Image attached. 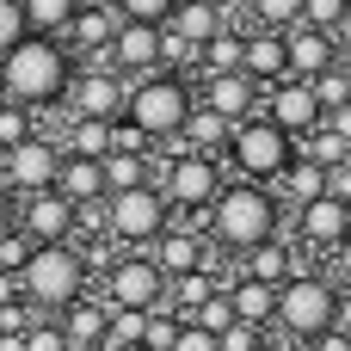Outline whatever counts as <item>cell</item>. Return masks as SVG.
Returning <instances> with one entry per match:
<instances>
[{"instance_id":"94428289","label":"cell","mask_w":351,"mask_h":351,"mask_svg":"<svg viewBox=\"0 0 351 351\" xmlns=\"http://www.w3.org/2000/svg\"><path fill=\"white\" fill-rule=\"evenodd\" d=\"M346 160H351V154H346Z\"/></svg>"},{"instance_id":"9c48e42d","label":"cell","mask_w":351,"mask_h":351,"mask_svg":"<svg viewBox=\"0 0 351 351\" xmlns=\"http://www.w3.org/2000/svg\"><path fill=\"white\" fill-rule=\"evenodd\" d=\"M105 284H99V302L105 308H167V278H160V265L148 259V253H117L105 271H99Z\"/></svg>"},{"instance_id":"f6af8a7d","label":"cell","mask_w":351,"mask_h":351,"mask_svg":"<svg viewBox=\"0 0 351 351\" xmlns=\"http://www.w3.org/2000/svg\"><path fill=\"white\" fill-rule=\"evenodd\" d=\"M327 278H333L339 290H351V234L333 247V253H327Z\"/></svg>"},{"instance_id":"d4e9b609","label":"cell","mask_w":351,"mask_h":351,"mask_svg":"<svg viewBox=\"0 0 351 351\" xmlns=\"http://www.w3.org/2000/svg\"><path fill=\"white\" fill-rule=\"evenodd\" d=\"M49 321L62 327V339H68L74 351H86V346H105V302H99L93 290H86L80 302H68L62 315H49Z\"/></svg>"},{"instance_id":"484cf974","label":"cell","mask_w":351,"mask_h":351,"mask_svg":"<svg viewBox=\"0 0 351 351\" xmlns=\"http://www.w3.org/2000/svg\"><path fill=\"white\" fill-rule=\"evenodd\" d=\"M56 191H62L68 204H99V197H105V167H99V160H80V154H62Z\"/></svg>"},{"instance_id":"816d5d0a","label":"cell","mask_w":351,"mask_h":351,"mask_svg":"<svg viewBox=\"0 0 351 351\" xmlns=\"http://www.w3.org/2000/svg\"><path fill=\"white\" fill-rule=\"evenodd\" d=\"M12 210H19V197H12L6 179H0V228H12Z\"/></svg>"},{"instance_id":"cb8c5ba5","label":"cell","mask_w":351,"mask_h":351,"mask_svg":"<svg viewBox=\"0 0 351 351\" xmlns=\"http://www.w3.org/2000/svg\"><path fill=\"white\" fill-rule=\"evenodd\" d=\"M228 19H234V12H222L216 0H179V6H173V19H167V31H173V37H185L191 49H204Z\"/></svg>"},{"instance_id":"b9f144b4","label":"cell","mask_w":351,"mask_h":351,"mask_svg":"<svg viewBox=\"0 0 351 351\" xmlns=\"http://www.w3.org/2000/svg\"><path fill=\"white\" fill-rule=\"evenodd\" d=\"M19 37H31V31H25V6H19V0H0V56H6Z\"/></svg>"},{"instance_id":"ffe728a7","label":"cell","mask_w":351,"mask_h":351,"mask_svg":"<svg viewBox=\"0 0 351 351\" xmlns=\"http://www.w3.org/2000/svg\"><path fill=\"white\" fill-rule=\"evenodd\" d=\"M284 49H290V74H296V80H315V74H327V68L339 62L333 31H308V25H290V31H284Z\"/></svg>"},{"instance_id":"f35d334b","label":"cell","mask_w":351,"mask_h":351,"mask_svg":"<svg viewBox=\"0 0 351 351\" xmlns=\"http://www.w3.org/2000/svg\"><path fill=\"white\" fill-rule=\"evenodd\" d=\"M346 19V0H302V19L296 25H308V31H333Z\"/></svg>"},{"instance_id":"9f6ffc18","label":"cell","mask_w":351,"mask_h":351,"mask_svg":"<svg viewBox=\"0 0 351 351\" xmlns=\"http://www.w3.org/2000/svg\"><path fill=\"white\" fill-rule=\"evenodd\" d=\"M105 351H148V346H105Z\"/></svg>"},{"instance_id":"d6986e66","label":"cell","mask_w":351,"mask_h":351,"mask_svg":"<svg viewBox=\"0 0 351 351\" xmlns=\"http://www.w3.org/2000/svg\"><path fill=\"white\" fill-rule=\"evenodd\" d=\"M302 271V247L290 241V234H271V241H259V247H247L241 253V278H253V284H290Z\"/></svg>"},{"instance_id":"7dc6e473","label":"cell","mask_w":351,"mask_h":351,"mask_svg":"<svg viewBox=\"0 0 351 351\" xmlns=\"http://www.w3.org/2000/svg\"><path fill=\"white\" fill-rule=\"evenodd\" d=\"M327 197H339V204H351V160H339V167H327Z\"/></svg>"},{"instance_id":"60d3db41","label":"cell","mask_w":351,"mask_h":351,"mask_svg":"<svg viewBox=\"0 0 351 351\" xmlns=\"http://www.w3.org/2000/svg\"><path fill=\"white\" fill-rule=\"evenodd\" d=\"M25 259H31V241L19 234V228H0V271H25Z\"/></svg>"},{"instance_id":"f907efd6","label":"cell","mask_w":351,"mask_h":351,"mask_svg":"<svg viewBox=\"0 0 351 351\" xmlns=\"http://www.w3.org/2000/svg\"><path fill=\"white\" fill-rule=\"evenodd\" d=\"M12 302H19V278H12V271H0V308H12Z\"/></svg>"},{"instance_id":"ab89813d","label":"cell","mask_w":351,"mask_h":351,"mask_svg":"<svg viewBox=\"0 0 351 351\" xmlns=\"http://www.w3.org/2000/svg\"><path fill=\"white\" fill-rule=\"evenodd\" d=\"M228 321H234V308H228V290H216V296H210V302L191 315V327H204V333H222Z\"/></svg>"},{"instance_id":"74e56055","label":"cell","mask_w":351,"mask_h":351,"mask_svg":"<svg viewBox=\"0 0 351 351\" xmlns=\"http://www.w3.org/2000/svg\"><path fill=\"white\" fill-rule=\"evenodd\" d=\"M179 327H185V321H179L173 308H148V327H142V346H148V351H173V339H179Z\"/></svg>"},{"instance_id":"4fadbf2b","label":"cell","mask_w":351,"mask_h":351,"mask_svg":"<svg viewBox=\"0 0 351 351\" xmlns=\"http://www.w3.org/2000/svg\"><path fill=\"white\" fill-rule=\"evenodd\" d=\"M191 93H197V105L204 111H216V117H228V123H247V117H259V99H265V86L253 80V74H191Z\"/></svg>"},{"instance_id":"ba28073f","label":"cell","mask_w":351,"mask_h":351,"mask_svg":"<svg viewBox=\"0 0 351 351\" xmlns=\"http://www.w3.org/2000/svg\"><path fill=\"white\" fill-rule=\"evenodd\" d=\"M167 222H173V210H167V197L154 185H136V191H111L105 197V234L123 253H148Z\"/></svg>"},{"instance_id":"d590c367","label":"cell","mask_w":351,"mask_h":351,"mask_svg":"<svg viewBox=\"0 0 351 351\" xmlns=\"http://www.w3.org/2000/svg\"><path fill=\"white\" fill-rule=\"evenodd\" d=\"M308 86H315V99H321V117H327V111H346V105H351V80L339 74V62H333L327 74H315Z\"/></svg>"},{"instance_id":"603a6c76","label":"cell","mask_w":351,"mask_h":351,"mask_svg":"<svg viewBox=\"0 0 351 351\" xmlns=\"http://www.w3.org/2000/svg\"><path fill=\"white\" fill-rule=\"evenodd\" d=\"M222 290H228V308H234V321H247V327L271 333V315H278V290H271V284H253V278H241V271H234Z\"/></svg>"},{"instance_id":"11a10c76","label":"cell","mask_w":351,"mask_h":351,"mask_svg":"<svg viewBox=\"0 0 351 351\" xmlns=\"http://www.w3.org/2000/svg\"><path fill=\"white\" fill-rule=\"evenodd\" d=\"M339 74H346V80H351V56H339Z\"/></svg>"},{"instance_id":"836d02e7","label":"cell","mask_w":351,"mask_h":351,"mask_svg":"<svg viewBox=\"0 0 351 351\" xmlns=\"http://www.w3.org/2000/svg\"><path fill=\"white\" fill-rule=\"evenodd\" d=\"M148 315L142 308H105V346H142Z\"/></svg>"},{"instance_id":"c3c4849f","label":"cell","mask_w":351,"mask_h":351,"mask_svg":"<svg viewBox=\"0 0 351 351\" xmlns=\"http://www.w3.org/2000/svg\"><path fill=\"white\" fill-rule=\"evenodd\" d=\"M296 351H351V339L339 333V327H327V333H315L308 346H296Z\"/></svg>"},{"instance_id":"8fae6325","label":"cell","mask_w":351,"mask_h":351,"mask_svg":"<svg viewBox=\"0 0 351 351\" xmlns=\"http://www.w3.org/2000/svg\"><path fill=\"white\" fill-rule=\"evenodd\" d=\"M123 99H130V80L111 74V62H74L62 111L68 117H123Z\"/></svg>"},{"instance_id":"f1b7e54d","label":"cell","mask_w":351,"mask_h":351,"mask_svg":"<svg viewBox=\"0 0 351 351\" xmlns=\"http://www.w3.org/2000/svg\"><path fill=\"white\" fill-rule=\"evenodd\" d=\"M216 290H222V278H216L210 265H204V271H185V278H167V308H173L179 321H191Z\"/></svg>"},{"instance_id":"7c38bea8","label":"cell","mask_w":351,"mask_h":351,"mask_svg":"<svg viewBox=\"0 0 351 351\" xmlns=\"http://www.w3.org/2000/svg\"><path fill=\"white\" fill-rule=\"evenodd\" d=\"M351 234V204H339V197H315V204H302V210H290V241L302 247V253H333L339 241Z\"/></svg>"},{"instance_id":"83f0119b","label":"cell","mask_w":351,"mask_h":351,"mask_svg":"<svg viewBox=\"0 0 351 351\" xmlns=\"http://www.w3.org/2000/svg\"><path fill=\"white\" fill-rule=\"evenodd\" d=\"M241 56H247V25H241V19H228V25L197 49V74H234V68H241Z\"/></svg>"},{"instance_id":"d6a6232c","label":"cell","mask_w":351,"mask_h":351,"mask_svg":"<svg viewBox=\"0 0 351 351\" xmlns=\"http://www.w3.org/2000/svg\"><path fill=\"white\" fill-rule=\"evenodd\" d=\"M302 19V0H241V25H259V31H290Z\"/></svg>"},{"instance_id":"277c9868","label":"cell","mask_w":351,"mask_h":351,"mask_svg":"<svg viewBox=\"0 0 351 351\" xmlns=\"http://www.w3.org/2000/svg\"><path fill=\"white\" fill-rule=\"evenodd\" d=\"M222 185H228V167H222V160H210V154H185V148H173V142L154 148V191L167 197L173 216L204 222V210L216 204Z\"/></svg>"},{"instance_id":"44dd1931","label":"cell","mask_w":351,"mask_h":351,"mask_svg":"<svg viewBox=\"0 0 351 351\" xmlns=\"http://www.w3.org/2000/svg\"><path fill=\"white\" fill-rule=\"evenodd\" d=\"M241 74H253L259 86L284 80V74H290V49H284V31H259V25H247V56H241Z\"/></svg>"},{"instance_id":"7bdbcfd3","label":"cell","mask_w":351,"mask_h":351,"mask_svg":"<svg viewBox=\"0 0 351 351\" xmlns=\"http://www.w3.org/2000/svg\"><path fill=\"white\" fill-rule=\"evenodd\" d=\"M25 351H74V346H68V339H62V327H56V321L43 315V321H37L31 333H25Z\"/></svg>"},{"instance_id":"30bf717a","label":"cell","mask_w":351,"mask_h":351,"mask_svg":"<svg viewBox=\"0 0 351 351\" xmlns=\"http://www.w3.org/2000/svg\"><path fill=\"white\" fill-rule=\"evenodd\" d=\"M56 167H62V142H56L49 130H37V136H25V142L0 148V179H6V191H12V197L49 191V185H56Z\"/></svg>"},{"instance_id":"7a4b0ae2","label":"cell","mask_w":351,"mask_h":351,"mask_svg":"<svg viewBox=\"0 0 351 351\" xmlns=\"http://www.w3.org/2000/svg\"><path fill=\"white\" fill-rule=\"evenodd\" d=\"M68 80H74V56H68L56 37H19V43L0 56V86H6V99L25 105V111H37V117H43L49 105H62Z\"/></svg>"},{"instance_id":"ac0fdd59","label":"cell","mask_w":351,"mask_h":351,"mask_svg":"<svg viewBox=\"0 0 351 351\" xmlns=\"http://www.w3.org/2000/svg\"><path fill=\"white\" fill-rule=\"evenodd\" d=\"M105 62H111V74H123V80L154 74V68H160V25H130V19H117Z\"/></svg>"},{"instance_id":"5bb4252c","label":"cell","mask_w":351,"mask_h":351,"mask_svg":"<svg viewBox=\"0 0 351 351\" xmlns=\"http://www.w3.org/2000/svg\"><path fill=\"white\" fill-rule=\"evenodd\" d=\"M12 228L31 241V247H56V241H74V204L49 185V191H31V197H19V210H12Z\"/></svg>"},{"instance_id":"bcb514c9","label":"cell","mask_w":351,"mask_h":351,"mask_svg":"<svg viewBox=\"0 0 351 351\" xmlns=\"http://www.w3.org/2000/svg\"><path fill=\"white\" fill-rule=\"evenodd\" d=\"M173 351H222V346H216V333H204V327H191V321H185V327H179V339H173Z\"/></svg>"},{"instance_id":"db71d44e","label":"cell","mask_w":351,"mask_h":351,"mask_svg":"<svg viewBox=\"0 0 351 351\" xmlns=\"http://www.w3.org/2000/svg\"><path fill=\"white\" fill-rule=\"evenodd\" d=\"M253 351H290V346H284V339H271V333H265V339H259V346H253Z\"/></svg>"},{"instance_id":"5b68a950","label":"cell","mask_w":351,"mask_h":351,"mask_svg":"<svg viewBox=\"0 0 351 351\" xmlns=\"http://www.w3.org/2000/svg\"><path fill=\"white\" fill-rule=\"evenodd\" d=\"M93 290V271L80 259L74 241H56V247H31L25 271H19V296L37 308V315H62L68 302H80Z\"/></svg>"},{"instance_id":"52a82bcc","label":"cell","mask_w":351,"mask_h":351,"mask_svg":"<svg viewBox=\"0 0 351 351\" xmlns=\"http://www.w3.org/2000/svg\"><path fill=\"white\" fill-rule=\"evenodd\" d=\"M290 160H296V142H290L271 117H247V123H234L228 154H222V167H228L234 179H253V185H271Z\"/></svg>"},{"instance_id":"6f0895ef","label":"cell","mask_w":351,"mask_h":351,"mask_svg":"<svg viewBox=\"0 0 351 351\" xmlns=\"http://www.w3.org/2000/svg\"><path fill=\"white\" fill-rule=\"evenodd\" d=\"M0 105H6V86H0Z\"/></svg>"},{"instance_id":"f5cc1de1","label":"cell","mask_w":351,"mask_h":351,"mask_svg":"<svg viewBox=\"0 0 351 351\" xmlns=\"http://www.w3.org/2000/svg\"><path fill=\"white\" fill-rule=\"evenodd\" d=\"M333 43H339V56H351V12L333 25Z\"/></svg>"},{"instance_id":"8992f818","label":"cell","mask_w":351,"mask_h":351,"mask_svg":"<svg viewBox=\"0 0 351 351\" xmlns=\"http://www.w3.org/2000/svg\"><path fill=\"white\" fill-rule=\"evenodd\" d=\"M333 308H339V284L327 278V271H296L290 284H278V315H271V327H278V339L296 351L308 346L315 333H327L333 327Z\"/></svg>"},{"instance_id":"9a60e30c","label":"cell","mask_w":351,"mask_h":351,"mask_svg":"<svg viewBox=\"0 0 351 351\" xmlns=\"http://www.w3.org/2000/svg\"><path fill=\"white\" fill-rule=\"evenodd\" d=\"M148 259L160 265V278H185V271H204V265H210V234H204V222H191V216H173V222L154 234Z\"/></svg>"},{"instance_id":"681fc988","label":"cell","mask_w":351,"mask_h":351,"mask_svg":"<svg viewBox=\"0 0 351 351\" xmlns=\"http://www.w3.org/2000/svg\"><path fill=\"white\" fill-rule=\"evenodd\" d=\"M333 327L351 339V290H339V308H333Z\"/></svg>"},{"instance_id":"2e32d148","label":"cell","mask_w":351,"mask_h":351,"mask_svg":"<svg viewBox=\"0 0 351 351\" xmlns=\"http://www.w3.org/2000/svg\"><path fill=\"white\" fill-rule=\"evenodd\" d=\"M259 117H271V123H278V130L296 142L302 130H315V123H321V99H315V86H308V80L284 74V80H271V86H265Z\"/></svg>"},{"instance_id":"680465c9","label":"cell","mask_w":351,"mask_h":351,"mask_svg":"<svg viewBox=\"0 0 351 351\" xmlns=\"http://www.w3.org/2000/svg\"><path fill=\"white\" fill-rule=\"evenodd\" d=\"M86 351H105V346H86Z\"/></svg>"},{"instance_id":"f546056e","label":"cell","mask_w":351,"mask_h":351,"mask_svg":"<svg viewBox=\"0 0 351 351\" xmlns=\"http://www.w3.org/2000/svg\"><path fill=\"white\" fill-rule=\"evenodd\" d=\"M105 197L111 191H136V185H154V154H105Z\"/></svg>"},{"instance_id":"4dcf8cb0","label":"cell","mask_w":351,"mask_h":351,"mask_svg":"<svg viewBox=\"0 0 351 351\" xmlns=\"http://www.w3.org/2000/svg\"><path fill=\"white\" fill-rule=\"evenodd\" d=\"M296 154H302V160H315V167H339V160L351 154V142L327 123V117H321L315 130H302V136H296Z\"/></svg>"},{"instance_id":"3957f363","label":"cell","mask_w":351,"mask_h":351,"mask_svg":"<svg viewBox=\"0 0 351 351\" xmlns=\"http://www.w3.org/2000/svg\"><path fill=\"white\" fill-rule=\"evenodd\" d=\"M197 93H191V74H173V68H154L142 80H130V99H123V123H136L154 148L173 142L191 117Z\"/></svg>"},{"instance_id":"7402d4cb","label":"cell","mask_w":351,"mask_h":351,"mask_svg":"<svg viewBox=\"0 0 351 351\" xmlns=\"http://www.w3.org/2000/svg\"><path fill=\"white\" fill-rule=\"evenodd\" d=\"M228 136H234V123H228V117H216V111H204V105H191V117H185V130L173 136V148H185V154H210V160H222V154H228Z\"/></svg>"},{"instance_id":"91938a15","label":"cell","mask_w":351,"mask_h":351,"mask_svg":"<svg viewBox=\"0 0 351 351\" xmlns=\"http://www.w3.org/2000/svg\"><path fill=\"white\" fill-rule=\"evenodd\" d=\"M346 12H351V0H346Z\"/></svg>"},{"instance_id":"1f68e13d","label":"cell","mask_w":351,"mask_h":351,"mask_svg":"<svg viewBox=\"0 0 351 351\" xmlns=\"http://www.w3.org/2000/svg\"><path fill=\"white\" fill-rule=\"evenodd\" d=\"M19 6H25V31L31 37H62L80 0H19Z\"/></svg>"},{"instance_id":"4316f807","label":"cell","mask_w":351,"mask_h":351,"mask_svg":"<svg viewBox=\"0 0 351 351\" xmlns=\"http://www.w3.org/2000/svg\"><path fill=\"white\" fill-rule=\"evenodd\" d=\"M271 191H278V204H290V210H302V204H315L321 191H327V167H315V160H290L278 179H271Z\"/></svg>"},{"instance_id":"e575fe53","label":"cell","mask_w":351,"mask_h":351,"mask_svg":"<svg viewBox=\"0 0 351 351\" xmlns=\"http://www.w3.org/2000/svg\"><path fill=\"white\" fill-rule=\"evenodd\" d=\"M43 130V117L37 111H25V105H0V148H12V142H25V136H37Z\"/></svg>"},{"instance_id":"8d00e7d4","label":"cell","mask_w":351,"mask_h":351,"mask_svg":"<svg viewBox=\"0 0 351 351\" xmlns=\"http://www.w3.org/2000/svg\"><path fill=\"white\" fill-rule=\"evenodd\" d=\"M173 6H179V0H111V12L130 19V25H167Z\"/></svg>"},{"instance_id":"6da1fadb","label":"cell","mask_w":351,"mask_h":351,"mask_svg":"<svg viewBox=\"0 0 351 351\" xmlns=\"http://www.w3.org/2000/svg\"><path fill=\"white\" fill-rule=\"evenodd\" d=\"M204 234H210V247H222V253H247V247H259V241H271V234H284V204H278V191L271 185H253V179H228L222 191H216V204L204 210Z\"/></svg>"},{"instance_id":"e0dca14e","label":"cell","mask_w":351,"mask_h":351,"mask_svg":"<svg viewBox=\"0 0 351 351\" xmlns=\"http://www.w3.org/2000/svg\"><path fill=\"white\" fill-rule=\"evenodd\" d=\"M111 31H117V12H111V0H80L74 6V19H68V31L56 37L74 62H105V49H111Z\"/></svg>"},{"instance_id":"ee69618b","label":"cell","mask_w":351,"mask_h":351,"mask_svg":"<svg viewBox=\"0 0 351 351\" xmlns=\"http://www.w3.org/2000/svg\"><path fill=\"white\" fill-rule=\"evenodd\" d=\"M259 339H265V333H259V327H247V321H228V327L216 333V346H222V351H253Z\"/></svg>"}]
</instances>
